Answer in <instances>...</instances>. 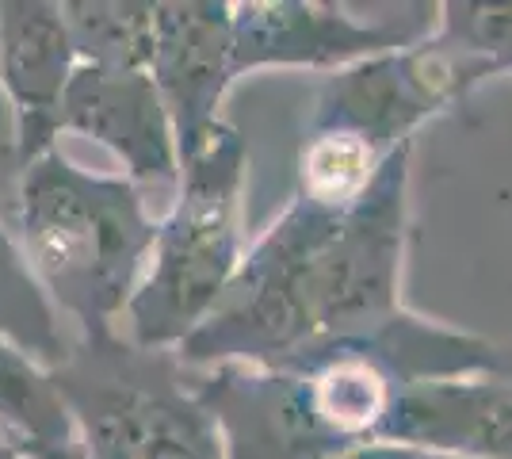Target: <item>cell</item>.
Here are the masks:
<instances>
[{
  "mask_svg": "<svg viewBox=\"0 0 512 459\" xmlns=\"http://www.w3.org/2000/svg\"><path fill=\"white\" fill-rule=\"evenodd\" d=\"M413 146L390 153L348 207L295 192L245 249L226 295L176 360L184 368L287 364L314 345L360 337L394 318L406 306Z\"/></svg>",
  "mask_w": 512,
  "mask_h": 459,
  "instance_id": "6da1fadb",
  "label": "cell"
},
{
  "mask_svg": "<svg viewBox=\"0 0 512 459\" xmlns=\"http://www.w3.org/2000/svg\"><path fill=\"white\" fill-rule=\"evenodd\" d=\"M20 245L58 314L81 337L111 333L150 257L157 219L123 173H92L62 150L20 169Z\"/></svg>",
  "mask_w": 512,
  "mask_h": 459,
  "instance_id": "7a4b0ae2",
  "label": "cell"
},
{
  "mask_svg": "<svg viewBox=\"0 0 512 459\" xmlns=\"http://www.w3.org/2000/svg\"><path fill=\"white\" fill-rule=\"evenodd\" d=\"M245 169L249 146L230 119L180 157L169 211L157 219L142 280L119 318V333L138 349L176 352L226 295L245 257Z\"/></svg>",
  "mask_w": 512,
  "mask_h": 459,
  "instance_id": "3957f363",
  "label": "cell"
},
{
  "mask_svg": "<svg viewBox=\"0 0 512 459\" xmlns=\"http://www.w3.org/2000/svg\"><path fill=\"white\" fill-rule=\"evenodd\" d=\"M50 379L88 459H226L176 352L138 349L119 329L85 333Z\"/></svg>",
  "mask_w": 512,
  "mask_h": 459,
  "instance_id": "277c9868",
  "label": "cell"
},
{
  "mask_svg": "<svg viewBox=\"0 0 512 459\" xmlns=\"http://www.w3.org/2000/svg\"><path fill=\"white\" fill-rule=\"evenodd\" d=\"M490 77H497L490 62L432 31L421 43L329 73L314 100L310 131L352 134L379 157H390L398 146L417 142L428 119L459 108Z\"/></svg>",
  "mask_w": 512,
  "mask_h": 459,
  "instance_id": "5b68a950",
  "label": "cell"
},
{
  "mask_svg": "<svg viewBox=\"0 0 512 459\" xmlns=\"http://www.w3.org/2000/svg\"><path fill=\"white\" fill-rule=\"evenodd\" d=\"M436 27V8L417 4L413 16H371L329 0H245L234 4V73L260 69H341L421 43Z\"/></svg>",
  "mask_w": 512,
  "mask_h": 459,
  "instance_id": "8992f818",
  "label": "cell"
},
{
  "mask_svg": "<svg viewBox=\"0 0 512 459\" xmlns=\"http://www.w3.org/2000/svg\"><path fill=\"white\" fill-rule=\"evenodd\" d=\"M226 459H341L352 448L321 417L306 375L279 364L188 368Z\"/></svg>",
  "mask_w": 512,
  "mask_h": 459,
  "instance_id": "52a82bcc",
  "label": "cell"
},
{
  "mask_svg": "<svg viewBox=\"0 0 512 459\" xmlns=\"http://www.w3.org/2000/svg\"><path fill=\"white\" fill-rule=\"evenodd\" d=\"M153 85L176 131V157L199 150L226 123L234 88V4L226 0H157L153 16Z\"/></svg>",
  "mask_w": 512,
  "mask_h": 459,
  "instance_id": "ba28073f",
  "label": "cell"
},
{
  "mask_svg": "<svg viewBox=\"0 0 512 459\" xmlns=\"http://www.w3.org/2000/svg\"><path fill=\"white\" fill-rule=\"evenodd\" d=\"M62 134H81L104 146L127 169L123 176L142 192H176V131L150 73L77 66L62 100Z\"/></svg>",
  "mask_w": 512,
  "mask_h": 459,
  "instance_id": "9c48e42d",
  "label": "cell"
},
{
  "mask_svg": "<svg viewBox=\"0 0 512 459\" xmlns=\"http://www.w3.org/2000/svg\"><path fill=\"white\" fill-rule=\"evenodd\" d=\"M77 66L62 4L0 0V88L16 123V169L58 150L62 100Z\"/></svg>",
  "mask_w": 512,
  "mask_h": 459,
  "instance_id": "30bf717a",
  "label": "cell"
},
{
  "mask_svg": "<svg viewBox=\"0 0 512 459\" xmlns=\"http://www.w3.org/2000/svg\"><path fill=\"white\" fill-rule=\"evenodd\" d=\"M375 440L459 459H512V379L470 375L406 387Z\"/></svg>",
  "mask_w": 512,
  "mask_h": 459,
  "instance_id": "8fae6325",
  "label": "cell"
},
{
  "mask_svg": "<svg viewBox=\"0 0 512 459\" xmlns=\"http://www.w3.org/2000/svg\"><path fill=\"white\" fill-rule=\"evenodd\" d=\"M0 425H8L31 459L81 456L77 429L46 368L0 341Z\"/></svg>",
  "mask_w": 512,
  "mask_h": 459,
  "instance_id": "7c38bea8",
  "label": "cell"
},
{
  "mask_svg": "<svg viewBox=\"0 0 512 459\" xmlns=\"http://www.w3.org/2000/svg\"><path fill=\"white\" fill-rule=\"evenodd\" d=\"M0 341L31 356L39 368H58L69 352V337L62 329V314L50 303L35 268L23 253L20 238L8 234L0 222Z\"/></svg>",
  "mask_w": 512,
  "mask_h": 459,
  "instance_id": "4fadbf2b",
  "label": "cell"
},
{
  "mask_svg": "<svg viewBox=\"0 0 512 459\" xmlns=\"http://www.w3.org/2000/svg\"><path fill=\"white\" fill-rule=\"evenodd\" d=\"M65 27L81 66L146 73L153 58V16L150 0H65Z\"/></svg>",
  "mask_w": 512,
  "mask_h": 459,
  "instance_id": "5bb4252c",
  "label": "cell"
},
{
  "mask_svg": "<svg viewBox=\"0 0 512 459\" xmlns=\"http://www.w3.org/2000/svg\"><path fill=\"white\" fill-rule=\"evenodd\" d=\"M386 157L371 150L367 142L337 131H306V146L299 157V196L325 203V207H348L363 196V188L375 180Z\"/></svg>",
  "mask_w": 512,
  "mask_h": 459,
  "instance_id": "9a60e30c",
  "label": "cell"
},
{
  "mask_svg": "<svg viewBox=\"0 0 512 459\" xmlns=\"http://www.w3.org/2000/svg\"><path fill=\"white\" fill-rule=\"evenodd\" d=\"M444 43L467 50L490 62L501 73H512V0L486 4V0H448L436 4V27Z\"/></svg>",
  "mask_w": 512,
  "mask_h": 459,
  "instance_id": "2e32d148",
  "label": "cell"
},
{
  "mask_svg": "<svg viewBox=\"0 0 512 459\" xmlns=\"http://www.w3.org/2000/svg\"><path fill=\"white\" fill-rule=\"evenodd\" d=\"M341 459H459V456L432 452V448H413V444H386V440H375V444L352 448V452Z\"/></svg>",
  "mask_w": 512,
  "mask_h": 459,
  "instance_id": "e0dca14e",
  "label": "cell"
},
{
  "mask_svg": "<svg viewBox=\"0 0 512 459\" xmlns=\"http://www.w3.org/2000/svg\"><path fill=\"white\" fill-rule=\"evenodd\" d=\"M0 459H31L27 456V448H23L20 440H0Z\"/></svg>",
  "mask_w": 512,
  "mask_h": 459,
  "instance_id": "ac0fdd59",
  "label": "cell"
},
{
  "mask_svg": "<svg viewBox=\"0 0 512 459\" xmlns=\"http://www.w3.org/2000/svg\"><path fill=\"white\" fill-rule=\"evenodd\" d=\"M73 459H88V456H85V452H81V456H73Z\"/></svg>",
  "mask_w": 512,
  "mask_h": 459,
  "instance_id": "d6986e66",
  "label": "cell"
}]
</instances>
